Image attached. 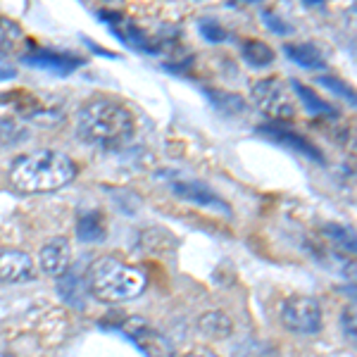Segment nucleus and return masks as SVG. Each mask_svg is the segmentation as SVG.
<instances>
[{
  "instance_id": "423d86ee",
  "label": "nucleus",
  "mask_w": 357,
  "mask_h": 357,
  "mask_svg": "<svg viewBox=\"0 0 357 357\" xmlns=\"http://www.w3.org/2000/svg\"><path fill=\"white\" fill-rule=\"evenodd\" d=\"M100 17L105 20V24L112 29L114 36H119L129 48L138 50V53H148V55H158L160 53V43L153 41L141 26H136L131 20H126L124 15L112 13V10H102Z\"/></svg>"
},
{
  "instance_id": "20e7f679",
  "label": "nucleus",
  "mask_w": 357,
  "mask_h": 357,
  "mask_svg": "<svg viewBox=\"0 0 357 357\" xmlns=\"http://www.w3.org/2000/svg\"><path fill=\"white\" fill-rule=\"evenodd\" d=\"M250 98L267 117L274 119H291L296 117V98L291 96L289 84H284L281 79H260L257 84H252Z\"/></svg>"
},
{
  "instance_id": "9d476101",
  "label": "nucleus",
  "mask_w": 357,
  "mask_h": 357,
  "mask_svg": "<svg viewBox=\"0 0 357 357\" xmlns=\"http://www.w3.org/2000/svg\"><path fill=\"white\" fill-rule=\"evenodd\" d=\"M260 134H264L267 138H272V141L281 143L284 148H289V151L303 155V158L307 160H314V162H324V158H321V151L314 146L312 141H307L305 136L296 134V131L286 129V126H279V124H267V126H260Z\"/></svg>"
},
{
  "instance_id": "ddd939ff",
  "label": "nucleus",
  "mask_w": 357,
  "mask_h": 357,
  "mask_svg": "<svg viewBox=\"0 0 357 357\" xmlns=\"http://www.w3.org/2000/svg\"><path fill=\"white\" fill-rule=\"evenodd\" d=\"M57 291H60L62 301H65L67 305H72L74 310L86 307V293H89V286H86V279H82V276L74 272L72 267L60 276V286H57Z\"/></svg>"
},
{
  "instance_id": "5701e85b",
  "label": "nucleus",
  "mask_w": 357,
  "mask_h": 357,
  "mask_svg": "<svg viewBox=\"0 0 357 357\" xmlns=\"http://www.w3.org/2000/svg\"><path fill=\"white\" fill-rule=\"evenodd\" d=\"M15 77H17V65L0 50V82H8V79Z\"/></svg>"
},
{
  "instance_id": "39448f33",
  "label": "nucleus",
  "mask_w": 357,
  "mask_h": 357,
  "mask_svg": "<svg viewBox=\"0 0 357 357\" xmlns=\"http://www.w3.org/2000/svg\"><path fill=\"white\" fill-rule=\"evenodd\" d=\"M281 321L293 333H317L321 329V307L310 296H293L281 305Z\"/></svg>"
},
{
  "instance_id": "f257e3e1",
  "label": "nucleus",
  "mask_w": 357,
  "mask_h": 357,
  "mask_svg": "<svg viewBox=\"0 0 357 357\" xmlns=\"http://www.w3.org/2000/svg\"><path fill=\"white\" fill-rule=\"evenodd\" d=\"M134 117L124 105L107 98L89 100L77 114V134L100 151H119L134 136Z\"/></svg>"
},
{
  "instance_id": "4468645a",
  "label": "nucleus",
  "mask_w": 357,
  "mask_h": 357,
  "mask_svg": "<svg viewBox=\"0 0 357 357\" xmlns=\"http://www.w3.org/2000/svg\"><path fill=\"white\" fill-rule=\"evenodd\" d=\"M289 89L296 91V98L305 105V110H307L310 114H314V117H336L338 114V110L331 105V102H326L324 98H319L312 89H307V86L296 82V79H291Z\"/></svg>"
},
{
  "instance_id": "a211bd4d",
  "label": "nucleus",
  "mask_w": 357,
  "mask_h": 357,
  "mask_svg": "<svg viewBox=\"0 0 357 357\" xmlns=\"http://www.w3.org/2000/svg\"><path fill=\"white\" fill-rule=\"evenodd\" d=\"M200 329L212 338H224V336L231 333V319L222 312H210L200 319Z\"/></svg>"
},
{
  "instance_id": "6ab92c4d",
  "label": "nucleus",
  "mask_w": 357,
  "mask_h": 357,
  "mask_svg": "<svg viewBox=\"0 0 357 357\" xmlns=\"http://www.w3.org/2000/svg\"><path fill=\"white\" fill-rule=\"evenodd\" d=\"M198 31L203 33V38H205V41H210V43H224L229 38V31L215 20H200L198 22Z\"/></svg>"
},
{
  "instance_id": "dca6fc26",
  "label": "nucleus",
  "mask_w": 357,
  "mask_h": 357,
  "mask_svg": "<svg viewBox=\"0 0 357 357\" xmlns=\"http://www.w3.org/2000/svg\"><path fill=\"white\" fill-rule=\"evenodd\" d=\"M77 236L84 243H98V241L105 238V220H102L100 212H82L77 222Z\"/></svg>"
},
{
  "instance_id": "b1692460",
  "label": "nucleus",
  "mask_w": 357,
  "mask_h": 357,
  "mask_svg": "<svg viewBox=\"0 0 357 357\" xmlns=\"http://www.w3.org/2000/svg\"><path fill=\"white\" fill-rule=\"evenodd\" d=\"M183 357H220V355H215L212 350H193V353H188Z\"/></svg>"
},
{
  "instance_id": "0eeeda50",
  "label": "nucleus",
  "mask_w": 357,
  "mask_h": 357,
  "mask_svg": "<svg viewBox=\"0 0 357 357\" xmlns=\"http://www.w3.org/2000/svg\"><path fill=\"white\" fill-rule=\"evenodd\" d=\"M172 191H174L176 198L186 200V203H193V205H200V207H207V210H215V212H222V215H231V207L224 198H220L215 191H212L207 183L203 181H193V178H176L172 183Z\"/></svg>"
},
{
  "instance_id": "2eb2a0df",
  "label": "nucleus",
  "mask_w": 357,
  "mask_h": 357,
  "mask_svg": "<svg viewBox=\"0 0 357 357\" xmlns=\"http://www.w3.org/2000/svg\"><path fill=\"white\" fill-rule=\"evenodd\" d=\"M284 53L289 60H293L296 65H301L305 69H324L326 67L324 53H321L314 43H286Z\"/></svg>"
},
{
  "instance_id": "1a4fd4ad",
  "label": "nucleus",
  "mask_w": 357,
  "mask_h": 357,
  "mask_svg": "<svg viewBox=\"0 0 357 357\" xmlns=\"http://www.w3.org/2000/svg\"><path fill=\"white\" fill-rule=\"evenodd\" d=\"M22 60L31 67H38V69H45V72H53V74H72L74 69H79L84 65V60L79 57L69 55V53H57V50H50V48H31L29 53H24Z\"/></svg>"
},
{
  "instance_id": "f03ea898",
  "label": "nucleus",
  "mask_w": 357,
  "mask_h": 357,
  "mask_svg": "<svg viewBox=\"0 0 357 357\" xmlns=\"http://www.w3.org/2000/svg\"><path fill=\"white\" fill-rule=\"evenodd\" d=\"M10 183L22 193H50L77 176V165L60 151H36L20 155L10 165Z\"/></svg>"
},
{
  "instance_id": "412c9836",
  "label": "nucleus",
  "mask_w": 357,
  "mask_h": 357,
  "mask_svg": "<svg viewBox=\"0 0 357 357\" xmlns=\"http://www.w3.org/2000/svg\"><path fill=\"white\" fill-rule=\"evenodd\" d=\"M326 236H329V238H336L338 243L345 248V250H350V252L355 250V238H353V234H350V229H343V227H336V224H329V227H326Z\"/></svg>"
},
{
  "instance_id": "4be33fe9",
  "label": "nucleus",
  "mask_w": 357,
  "mask_h": 357,
  "mask_svg": "<svg viewBox=\"0 0 357 357\" xmlns=\"http://www.w3.org/2000/svg\"><path fill=\"white\" fill-rule=\"evenodd\" d=\"M264 20H267V26L272 29L274 33H279V36H286V33H291V26L284 24V20H281L279 15L269 13V10H264Z\"/></svg>"
},
{
  "instance_id": "f8f14e48",
  "label": "nucleus",
  "mask_w": 357,
  "mask_h": 357,
  "mask_svg": "<svg viewBox=\"0 0 357 357\" xmlns=\"http://www.w3.org/2000/svg\"><path fill=\"white\" fill-rule=\"evenodd\" d=\"M33 279V262L22 250H0V281L3 284H20Z\"/></svg>"
},
{
  "instance_id": "aec40b11",
  "label": "nucleus",
  "mask_w": 357,
  "mask_h": 357,
  "mask_svg": "<svg viewBox=\"0 0 357 357\" xmlns=\"http://www.w3.org/2000/svg\"><path fill=\"white\" fill-rule=\"evenodd\" d=\"M319 84L321 86H326L329 91H333V93H338L341 98H345V100L353 105L355 102V93H353V89H350L348 84H343L341 79H336V77H319Z\"/></svg>"
},
{
  "instance_id": "7ed1b4c3",
  "label": "nucleus",
  "mask_w": 357,
  "mask_h": 357,
  "mask_svg": "<svg viewBox=\"0 0 357 357\" xmlns=\"http://www.w3.org/2000/svg\"><path fill=\"white\" fill-rule=\"evenodd\" d=\"M146 274L134 264H126L117 257H100L86 272V286L89 293L105 303H124L134 301L146 291Z\"/></svg>"
},
{
  "instance_id": "f3484780",
  "label": "nucleus",
  "mask_w": 357,
  "mask_h": 357,
  "mask_svg": "<svg viewBox=\"0 0 357 357\" xmlns=\"http://www.w3.org/2000/svg\"><path fill=\"white\" fill-rule=\"evenodd\" d=\"M241 55H243V60L248 62L250 67H269L274 62V50L272 45H267L264 41H257V38H248V41H243V45H241Z\"/></svg>"
},
{
  "instance_id": "6e6552de",
  "label": "nucleus",
  "mask_w": 357,
  "mask_h": 357,
  "mask_svg": "<svg viewBox=\"0 0 357 357\" xmlns=\"http://www.w3.org/2000/svg\"><path fill=\"white\" fill-rule=\"evenodd\" d=\"M126 336L134 341L138 348L146 353V357H174L172 355V345L155 326H151L143 319H129L124 324Z\"/></svg>"
},
{
  "instance_id": "9b49d317",
  "label": "nucleus",
  "mask_w": 357,
  "mask_h": 357,
  "mask_svg": "<svg viewBox=\"0 0 357 357\" xmlns=\"http://www.w3.org/2000/svg\"><path fill=\"white\" fill-rule=\"evenodd\" d=\"M69 267H72V243H69L65 236L50 238L41 248V269L45 274L60 279Z\"/></svg>"
}]
</instances>
